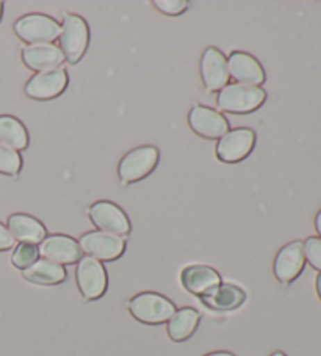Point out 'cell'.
Returning a JSON list of instances; mask_svg holds the SVG:
<instances>
[{
	"label": "cell",
	"mask_w": 321,
	"mask_h": 356,
	"mask_svg": "<svg viewBox=\"0 0 321 356\" xmlns=\"http://www.w3.org/2000/svg\"><path fill=\"white\" fill-rule=\"evenodd\" d=\"M227 71L237 83L251 85V87H261L265 82V71L257 58L252 55L237 51L232 52L227 58Z\"/></svg>",
	"instance_id": "cell-15"
},
{
	"label": "cell",
	"mask_w": 321,
	"mask_h": 356,
	"mask_svg": "<svg viewBox=\"0 0 321 356\" xmlns=\"http://www.w3.org/2000/svg\"><path fill=\"white\" fill-rule=\"evenodd\" d=\"M0 143L15 151H24L28 146V134L22 122L10 115L0 116Z\"/></svg>",
	"instance_id": "cell-22"
},
{
	"label": "cell",
	"mask_w": 321,
	"mask_h": 356,
	"mask_svg": "<svg viewBox=\"0 0 321 356\" xmlns=\"http://www.w3.org/2000/svg\"><path fill=\"white\" fill-rule=\"evenodd\" d=\"M315 229H317V232L320 234V238H321V211L317 213V217H315Z\"/></svg>",
	"instance_id": "cell-28"
},
{
	"label": "cell",
	"mask_w": 321,
	"mask_h": 356,
	"mask_svg": "<svg viewBox=\"0 0 321 356\" xmlns=\"http://www.w3.org/2000/svg\"><path fill=\"white\" fill-rule=\"evenodd\" d=\"M15 247V238L10 234L7 226L0 223V251H7Z\"/></svg>",
	"instance_id": "cell-27"
},
{
	"label": "cell",
	"mask_w": 321,
	"mask_h": 356,
	"mask_svg": "<svg viewBox=\"0 0 321 356\" xmlns=\"http://www.w3.org/2000/svg\"><path fill=\"white\" fill-rule=\"evenodd\" d=\"M304 266V245H302L301 241H293L277 251L273 264V272L277 281L282 282V284H290L302 273Z\"/></svg>",
	"instance_id": "cell-11"
},
{
	"label": "cell",
	"mask_w": 321,
	"mask_h": 356,
	"mask_svg": "<svg viewBox=\"0 0 321 356\" xmlns=\"http://www.w3.org/2000/svg\"><path fill=\"white\" fill-rule=\"evenodd\" d=\"M61 26L46 15L32 13L19 17L15 22V33L17 38L27 42L28 46L33 44H52L60 38Z\"/></svg>",
	"instance_id": "cell-4"
},
{
	"label": "cell",
	"mask_w": 321,
	"mask_h": 356,
	"mask_svg": "<svg viewBox=\"0 0 321 356\" xmlns=\"http://www.w3.org/2000/svg\"><path fill=\"white\" fill-rule=\"evenodd\" d=\"M197 323H199V312L193 308H182L176 311L166 322V331H168L170 339L183 342L195 333Z\"/></svg>",
	"instance_id": "cell-21"
},
{
	"label": "cell",
	"mask_w": 321,
	"mask_h": 356,
	"mask_svg": "<svg viewBox=\"0 0 321 356\" xmlns=\"http://www.w3.org/2000/svg\"><path fill=\"white\" fill-rule=\"evenodd\" d=\"M246 300V292L236 284L231 282H221L218 287L207 293V296L201 297V302L207 306V308L213 311H232L240 308Z\"/></svg>",
	"instance_id": "cell-19"
},
{
	"label": "cell",
	"mask_w": 321,
	"mask_h": 356,
	"mask_svg": "<svg viewBox=\"0 0 321 356\" xmlns=\"http://www.w3.org/2000/svg\"><path fill=\"white\" fill-rule=\"evenodd\" d=\"M267 99V93L261 87H251L242 83H227L218 91L217 107L221 112L245 115L256 112Z\"/></svg>",
	"instance_id": "cell-1"
},
{
	"label": "cell",
	"mask_w": 321,
	"mask_h": 356,
	"mask_svg": "<svg viewBox=\"0 0 321 356\" xmlns=\"http://www.w3.org/2000/svg\"><path fill=\"white\" fill-rule=\"evenodd\" d=\"M22 61L28 70L44 72L58 70L63 65L65 57L60 47L54 44H33L22 49Z\"/></svg>",
	"instance_id": "cell-17"
},
{
	"label": "cell",
	"mask_w": 321,
	"mask_h": 356,
	"mask_svg": "<svg viewBox=\"0 0 321 356\" xmlns=\"http://www.w3.org/2000/svg\"><path fill=\"white\" fill-rule=\"evenodd\" d=\"M256 145V132L249 127H237L218 140L217 157L224 163H237L251 154Z\"/></svg>",
	"instance_id": "cell-7"
},
{
	"label": "cell",
	"mask_w": 321,
	"mask_h": 356,
	"mask_svg": "<svg viewBox=\"0 0 321 356\" xmlns=\"http://www.w3.org/2000/svg\"><path fill=\"white\" fill-rule=\"evenodd\" d=\"M188 126L195 134L207 140H220L229 132V121L217 110L206 106H193L188 113Z\"/></svg>",
	"instance_id": "cell-12"
},
{
	"label": "cell",
	"mask_w": 321,
	"mask_h": 356,
	"mask_svg": "<svg viewBox=\"0 0 321 356\" xmlns=\"http://www.w3.org/2000/svg\"><path fill=\"white\" fill-rule=\"evenodd\" d=\"M304 245L306 261L311 264V267L321 272V238L320 237H307Z\"/></svg>",
	"instance_id": "cell-25"
},
{
	"label": "cell",
	"mask_w": 321,
	"mask_h": 356,
	"mask_svg": "<svg viewBox=\"0 0 321 356\" xmlns=\"http://www.w3.org/2000/svg\"><path fill=\"white\" fill-rule=\"evenodd\" d=\"M38 257H40V250L36 245L19 243L15 248L13 254H11V264H13L16 268L26 270L30 266H33V264L38 261Z\"/></svg>",
	"instance_id": "cell-23"
},
{
	"label": "cell",
	"mask_w": 321,
	"mask_h": 356,
	"mask_svg": "<svg viewBox=\"0 0 321 356\" xmlns=\"http://www.w3.org/2000/svg\"><path fill=\"white\" fill-rule=\"evenodd\" d=\"M38 250L42 259L60 264V266L76 264L83 257L82 250L79 247V242L74 241L72 237L63 234L47 236L44 241L40 243Z\"/></svg>",
	"instance_id": "cell-14"
},
{
	"label": "cell",
	"mask_w": 321,
	"mask_h": 356,
	"mask_svg": "<svg viewBox=\"0 0 321 356\" xmlns=\"http://www.w3.org/2000/svg\"><path fill=\"white\" fill-rule=\"evenodd\" d=\"M79 247L82 250V253L99 262L115 261L124 253L126 241L124 237L107 234V232L101 231H92L80 237Z\"/></svg>",
	"instance_id": "cell-8"
},
{
	"label": "cell",
	"mask_w": 321,
	"mask_h": 356,
	"mask_svg": "<svg viewBox=\"0 0 321 356\" xmlns=\"http://www.w3.org/2000/svg\"><path fill=\"white\" fill-rule=\"evenodd\" d=\"M181 282L185 291L201 298L221 284V276L208 266H188L182 270Z\"/></svg>",
	"instance_id": "cell-16"
},
{
	"label": "cell",
	"mask_w": 321,
	"mask_h": 356,
	"mask_svg": "<svg viewBox=\"0 0 321 356\" xmlns=\"http://www.w3.org/2000/svg\"><path fill=\"white\" fill-rule=\"evenodd\" d=\"M201 79L207 93H218L229 82L227 58L217 47H207L201 57Z\"/></svg>",
	"instance_id": "cell-10"
},
{
	"label": "cell",
	"mask_w": 321,
	"mask_h": 356,
	"mask_svg": "<svg viewBox=\"0 0 321 356\" xmlns=\"http://www.w3.org/2000/svg\"><path fill=\"white\" fill-rule=\"evenodd\" d=\"M22 168V157L17 151L0 143V175L17 176Z\"/></svg>",
	"instance_id": "cell-24"
},
{
	"label": "cell",
	"mask_w": 321,
	"mask_h": 356,
	"mask_svg": "<svg viewBox=\"0 0 321 356\" xmlns=\"http://www.w3.org/2000/svg\"><path fill=\"white\" fill-rule=\"evenodd\" d=\"M58 40L65 60L71 65L79 63L90 42L88 24L79 15H65Z\"/></svg>",
	"instance_id": "cell-3"
},
{
	"label": "cell",
	"mask_w": 321,
	"mask_h": 356,
	"mask_svg": "<svg viewBox=\"0 0 321 356\" xmlns=\"http://www.w3.org/2000/svg\"><path fill=\"white\" fill-rule=\"evenodd\" d=\"M22 276L30 282L41 286H55L66 280V270L60 264L38 259L33 266L22 270Z\"/></svg>",
	"instance_id": "cell-20"
},
{
	"label": "cell",
	"mask_w": 321,
	"mask_h": 356,
	"mask_svg": "<svg viewBox=\"0 0 321 356\" xmlns=\"http://www.w3.org/2000/svg\"><path fill=\"white\" fill-rule=\"evenodd\" d=\"M7 228L15 241L21 243H41L47 237V231L40 220L27 213H13L7 220Z\"/></svg>",
	"instance_id": "cell-18"
},
{
	"label": "cell",
	"mask_w": 321,
	"mask_h": 356,
	"mask_svg": "<svg viewBox=\"0 0 321 356\" xmlns=\"http://www.w3.org/2000/svg\"><path fill=\"white\" fill-rule=\"evenodd\" d=\"M152 5L166 16H179L188 8L187 0H154Z\"/></svg>",
	"instance_id": "cell-26"
},
{
	"label": "cell",
	"mask_w": 321,
	"mask_h": 356,
	"mask_svg": "<svg viewBox=\"0 0 321 356\" xmlns=\"http://www.w3.org/2000/svg\"><path fill=\"white\" fill-rule=\"evenodd\" d=\"M67 83H69V77L63 67L36 72L26 85V95L36 101H49L63 93Z\"/></svg>",
	"instance_id": "cell-13"
},
{
	"label": "cell",
	"mask_w": 321,
	"mask_h": 356,
	"mask_svg": "<svg viewBox=\"0 0 321 356\" xmlns=\"http://www.w3.org/2000/svg\"><path fill=\"white\" fill-rule=\"evenodd\" d=\"M88 217L91 223L101 232L126 237L132 229L126 212L120 206L110 201H97L88 207Z\"/></svg>",
	"instance_id": "cell-6"
},
{
	"label": "cell",
	"mask_w": 321,
	"mask_h": 356,
	"mask_svg": "<svg viewBox=\"0 0 321 356\" xmlns=\"http://www.w3.org/2000/svg\"><path fill=\"white\" fill-rule=\"evenodd\" d=\"M270 356H287V355L282 353V352H274L273 355H270Z\"/></svg>",
	"instance_id": "cell-32"
},
{
	"label": "cell",
	"mask_w": 321,
	"mask_h": 356,
	"mask_svg": "<svg viewBox=\"0 0 321 356\" xmlns=\"http://www.w3.org/2000/svg\"><path fill=\"white\" fill-rule=\"evenodd\" d=\"M76 280L79 291L85 300L101 298L107 291L108 278L102 262L92 259L90 256L82 257L77 262Z\"/></svg>",
	"instance_id": "cell-9"
},
{
	"label": "cell",
	"mask_w": 321,
	"mask_h": 356,
	"mask_svg": "<svg viewBox=\"0 0 321 356\" xmlns=\"http://www.w3.org/2000/svg\"><path fill=\"white\" fill-rule=\"evenodd\" d=\"M2 15H3V2H0V19H2Z\"/></svg>",
	"instance_id": "cell-31"
},
{
	"label": "cell",
	"mask_w": 321,
	"mask_h": 356,
	"mask_svg": "<svg viewBox=\"0 0 321 356\" xmlns=\"http://www.w3.org/2000/svg\"><path fill=\"white\" fill-rule=\"evenodd\" d=\"M160 152L156 146H140L129 151L118 165L120 181L127 186L149 176L158 163Z\"/></svg>",
	"instance_id": "cell-5"
},
{
	"label": "cell",
	"mask_w": 321,
	"mask_h": 356,
	"mask_svg": "<svg viewBox=\"0 0 321 356\" xmlns=\"http://www.w3.org/2000/svg\"><path fill=\"white\" fill-rule=\"evenodd\" d=\"M315 286H317V293L321 300V273L317 276V281H315Z\"/></svg>",
	"instance_id": "cell-29"
},
{
	"label": "cell",
	"mask_w": 321,
	"mask_h": 356,
	"mask_svg": "<svg viewBox=\"0 0 321 356\" xmlns=\"http://www.w3.org/2000/svg\"><path fill=\"white\" fill-rule=\"evenodd\" d=\"M206 356H236V355H232L229 352H213V353H208Z\"/></svg>",
	"instance_id": "cell-30"
},
{
	"label": "cell",
	"mask_w": 321,
	"mask_h": 356,
	"mask_svg": "<svg viewBox=\"0 0 321 356\" xmlns=\"http://www.w3.org/2000/svg\"><path fill=\"white\" fill-rule=\"evenodd\" d=\"M132 317L146 325H160L168 322L177 311L174 303L156 292H141L127 302Z\"/></svg>",
	"instance_id": "cell-2"
}]
</instances>
